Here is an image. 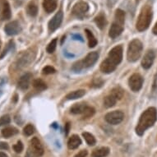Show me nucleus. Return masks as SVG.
<instances>
[{"instance_id":"nucleus-5","label":"nucleus","mask_w":157,"mask_h":157,"mask_svg":"<svg viewBox=\"0 0 157 157\" xmlns=\"http://www.w3.org/2000/svg\"><path fill=\"white\" fill-rule=\"evenodd\" d=\"M36 57V53L32 51L31 49H28L21 54V56L18 57L17 66L18 68H22V67H27L33 62L34 59Z\"/></svg>"},{"instance_id":"nucleus-14","label":"nucleus","mask_w":157,"mask_h":157,"mask_svg":"<svg viewBox=\"0 0 157 157\" xmlns=\"http://www.w3.org/2000/svg\"><path fill=\"white\" fill-rule=\"evenodd\" d=\"M1 6V10H0V18L1 20H8L12 17V12H11L10 4L8 1L3 0Z\"/></svg>"},{"instance_id":"nucleus-3","label":"nucleus","mask_w":157,"mask_h":157,"mask_svg":"<svg viewBox=\"0 0 157 157\" xmlns=\"http://www.w3.org/2000/svg\"><path fill=\"white\" fill-rule=\"evenodd\" d=\"M143 45L141 40L138 39H134L128 44L127 58L129 62L134 63L139 59L142 54Z\"/></svg>"},{"instance_id":"nucleus-42","label":"nucleus","mask_w":157,"mask_h":157,"mask_svg":"<svg viewBox=\"0 0 157 157\" xmlns=\"http://www.w3.org/2000/svg\"><path fill=\"white\" fill-rule=\"evenodd\" d=\"M8 145L6 142H0V150H8Z\"/></svg>"},{"instance_id":"nucleus-41","label":"nucleus","mask_w":157,"mask_h":157,"mask_svg":"<svg viewBox=\"0 0 157 157\" xmlns=\"http://www.w3.org/2000/svg\"><path fill=\"white\" fill-rule=\"evenodd\" d=\"M88 152L86 150H82L81 151H79L77 153L74 157H86L87 155Z\"/></svg>"},{"instance_id":"nucleus-46","label":"nucleus","mask_w":157,"mask_h":157,"mask_svg":"<svg viewBox=\"0 0 157 157\" xmlns=\"http://www.w3.org/2000/svg\"><path fill=\"white\" fill-rule=\"evenodd\" d=\"M72 37H73V38H77V40H81L82 41H83L82 38V36H77V35H73V36H72Z\"/></svg>"},{"instance_id":"nucleus-16","label":"nucleus","mask_w":157,"mask_h":157,"mask_svg":"<svg viewBox=\"0 0 157 157\" xmlns=\"http://www.w3.org/2000/svg\"><path fill=\"white\" fill-rule=\"evenodd\" d=\"M116 67H117V66L113 64V63H111V61L109 59H106L105 60H104L101 64V72H104V73H106V74L113 72L116 69Z\"/></svg>"},{"instance_id":"nucleus-47","label":"nucleus","mask_w":157,"mask_h":157,"mask_svg":"<svg viewBox=\"0 0 157 157\" xmlns=\"http://www.w3.org/2000/svg\"><path fill=\"white\" fill-rule=\"evenodd\" d=\"M0 157H8V155L5 154L4 152H0Z\"/></svg>"},{"instance_id":"nucleus-23","label":"nucleus","mask_w":157,"mask_h":157,"mask_svg":"<svg viewBox=\"0 0 157 157\" xmlns=\"http://www.w3.org/2000/svg\"><path fill=\"white\" fill-rule=\"evenodd\" d=\"M18 133V130L15 128L14 127H8L2 130V135L5 138H9L11 136H14L16 134Z\"/></svg>"},{"instance_id":"nucleus-20","label":"nucleus","mask_w":157,"mask_h":157,"mask_svg":"<svg viewBox=\"0 0 157 157\" xmlns=\"http://www.w3.org/2000/svg\"><path fill=\"white\" fill-rule=\"evenodd\" d=\"M95 22L99 28L101 30H103L107 25V19H106L105 15L102 13L98 14L95 17Z\"/></svg>"},{"instance_id":"nucleus-45","label":"nucleus","mask_w":157,"mask_h":157,"mask_svg":"<svg viewBox=\"0 0 157 157\" xmlns=\"http://www.w3.org/2000/svg\"><path fill=\"white\" fill-rule=\"evenodd\" d=\"M26 157H36V156H35V155H33V153H32V152H31V151H30V150H29L28 152L26 153Z\"/></svg>"},{"instance_id":"nucleus-8","label":"nucleus","mask_w":157,"mask_h":157,"mask_svg":"<svg viewBox=\"0 0 157 157\" xmlns=\"http://www.w3.org/2000/svg\"><path fill=\"white\" fill-rule=\"evenodd\" d=\"M124 113L120 110H114L112 112H109L105 115V119L106 122L112 125H117L119 124L123 120H124Z\"/></svg>"},{"instance_id":"nucleus-18","label":"nucleus","mask_w":157,"mask_h":157,"mask_svg":"<svg viewBox=\"0 0 157 157\" xmlns=\"http://www.w3.org/2000/svg\"><path fill=\"white\" fill-rule=\"evenodd\" d=\"M58 6V0H44L43 8L47 13H51L55 11Z\"/></svg>"},{"instance_id":"nucleus-10","label":"nucleus","mask_w":157,"mask_h":157,"mask_svg":"<svg viewBox=\"0 0 157 157\" xmlns=\"http://www.w3.org/2000/svg\"><path fill=\"white\" fill-rule=\"evenodd\" d=\"M30 151L36 157H40L44 154V148L42 146L41 142L37 137H33L30 142Z\"/></svg>"},{"instance_id":"nucleus-22","label":"nucleus","mask_w":157,"mask_h":157,"mask_svg":"<svg viewBox=\"0 0 157 157\" xmlns=\"http://www.w3.org/2000/svg\"><path fill=\"white\" fill-rule=\"evenodd\" d=\"M109 153V149L108 147H101L99 149H95L91 153L92 157H105Z\"/></svg>"},{"instance_id":"nucleus-26","label":"nucleus","mask_w":157,"mask_h":157,"mask_svg":"<svg viewBox=\"0 0 157 157\" xmlns=\"http://www.w3.org/2000/svg\"><path fill=\"white\" fill-rule=\"evenodd\" d=\"M114 17H115L116 22H118L122 26H124V22H125V13L124 11L121 10V9H117L115 11Z\"/></svg>"},{"instance_id":"nucleus-27","label":"nucleus","mask_w":157,"mask_h":157,"mask_svg":"<svg viewBox=\"0 0 157 157\" xmlns=\"http://www.w3.org/2000/svg\"><path fill=\"white\" fill-rule=\"evenodd\" d=\"M85 32L86 34L88 39V44L90 48H94V47L97 44V40L95 37V36L93 35V33L90 31H89L88 29H86Z\"/></svg>"},{"instance_id":"nucleus-24","label":"nucleus","mask_w":157,"mask_h":157,"mask_svg":"<svg viewBox=\"0 0 157 157\" xmlns=\"http://www.w3.org/2000/svg\"><path fill=\"white\" fill-rule=\"evenodd\" d=\"M85 90H74V91H72V92H70L69 94H67L66 98H67V100H77V99H79V98L82 97L83 95H85Z\"/></svg>"},{"instance_id":"nucleus-32","label":"nucleus","mask_w":157,"mask_h":157,"mask_svg":"<svg viewBox=\"0 0 157 157\" xmlns=\"http://www.w3.org/2000/svg\"><path fill=\"white\" fill-rule=\"evenodd\" d=\"M57 42H58V40H57V39H54V40H52V41L48 44V46H47L46 48V50L49 54L54 53L55 49H56Z\"/></svg>"},{"instance_id":"nucleus-36","label":"nucleus","mask_w":157,"mask_h":157,"mask_svg":"<svg viewBox=\"0 0 157 157\" xmlns=\"http://www.w3.org/2000/svg\"><path fill=\"white\" fill-rule=\"evenodd\" d=\"M13 45H14V42H13V40H10V41H9V43L8 44V45H7V47H6L5 49H4V50L3 51L2 54L0 55V59H3V57L5 56L6 54H8V51L13 49Z\"/></svg>"},{"instance_id":"nucleus-48","label":"nucleus","mask_w":157,"mask_h":157,"mask_svg":"<svg viewBox=\"0 0 157 157\" xmlns=\"http://www.w3.org/2000/svg\"><path fill=\"white\" fill-rule=\"evenodd\" d=\"M0 48H1V40H0Z\"/></svg>"},{"instance_id":"nucleus-15","label":"nucleus","mask_w":157,"mask_h":157,"mask_svg":"<svg viewBox=\"0 0 157 157\" xmlns=\"http://www.w3.org/2000/svg\"><path fill=\"white\" fill-rule=\"evenodd\" d=\"M124 31V26H122L118 22L114 21L112 25H111L109 31V36L111 39H115L119 37Z\"/></svg>"},{"instance_id":"nucleus-43","label":"nucleus","mask_w":157,"mask_h":157,"mask_svg":"<svg viewBox=\"0 0 157 157\" xmlns=\"http://www.w3.org/2000/svg\"><path fill=\"white\" fill-rule=\"evenodd\" d=\"M70 131V123H67L65 124V134L67 135Z\"/></svg>"},{"instance_id":"nucleus-28","label":"nucleus","mask_w":157,"mask_h":157,"mask_svg":"<svg viewBox=\"0 0 157 157\" xmlns=\"http://www.w3.org/2000/svg\"><path fill=\"white\" fill-rule=\"evenodd\" d=\"M33 86L36 90H39V91L44 90L47 88L46 83L44 82L43 80H41V79H36V80L34 81Z\"/></svg>"},{"instance_id":"nucleus-7","label":"nucleus","mask_w":157,"mask_h":157,"mask_svg":"<svg viewBox=\"0 0 157 157\" xmlns=\"http://www.w3.org/2000/svg\"><path fill=\"white\" fill-rule=\"evenodd\" d=\"M128 85L132 91L134 92L139 91L143 85V77L138 73H134L129 78Z\"/></svg>"},{"instance_id":"nucleus-9","label":"nucleus","mask_w":157,"mask_h":157,"mask_svg":"<svg viewBox=\"0 0 157 157\" xmlns=\"http://www.w3.org/2000/svg\"><path fill=\"white\" fill-rule=\"evenodd\" d=\"M89 10V5L86 2H78L73 6L72 13L77 18L82 19Z\"/></svg>"},{"instance_id":"nucleus-44","label":"nucleus","mask_w":157,"mask_h":157,"mask_svg":"<svg viewBox=\"0 0 157 157\" xmlns=\"http://www.w3.org/2000/svg\"><path fill=\"white\" fill-rule=\"evenodd\" d=\"M152 32H153V34H155V35H156L157 36V22L154 26L153 29H152Z\"/></svg>"},{"instance_id":"nucleus-33","label":"nucleus","mask_w":157,"mask_h":157,"mask_svg":"<svg viewBox=\"0 0 157 157\" xmlns=\"http://www.w3.org/2000/svg\"><path fill=\"white\" fill-rule=\"evenodd\" d=\"M94 113H95V109L92 108V107H90V106H87L85 111H84V113H82L83 118H85V119L90 118Z\"/></svg>"},{"instance_id":"nucleus-13","label":"nucleus","mask_w":157,"mask_h":157,"mask_svg":"<svg viewBox=\"0 0 157 157\" xmlns=\"http://www.w3.org/2000/svg\"><path fill=\"white\" fill-rule=\"evenodd\" d=\"M155 59V53L153 49H150L145 54L142 60V67L144 69H149L153 65V63Z\"/></svg>"},{"instance_id":"nucleus-21","label":"nucleus","mask_w":157,"mask_h":157,"mask_svg":"<svg viewBox=\"0 0 157 157\" xmlns=\"http://www.w3.org/2000/svg\"><path fill=\"white\" fill-rule=\"evenodd\" d=\"M87 106V105L85 103L75 104L70 109V112L72 114H82Z\"/></svg>"},{"instance_id":"nucleus-11","label":"nucleus","mask_w":157,"mask_h":157,"mask_svg":"<svg viewBox=\"0 0 157 157\" xmlns=\"http://www.w3.org/2000/svg\"><path fill=\"white\" fill-rule=\"evenodd\" d=\"M63 19V14L62 11H59L55 14V15L51 18V20L49 21L48 24V27H49V31L50 32H54L56 31L57 29L59 28L62 23Z\"/></svg>"},{"instance_id":"nucleus-2","label":"nucleus","mask_w":157,"mask_h":157,"mask_svg":"<svg viewBox=\"0 0 157 157\" xmlns=\"http://www.w3.org/2000/svg\"><path fill=\"white\" fill-rule=\"evenodd\" d=\"M152 18H153V11L151 6L147 4L144 7H142L136 21V30L140 32L147 30L151 23Z\"/></svg>"},{"instance_id":"nucleus-29","label":"nucleus","mask_w":157,"mask_h":157,"mask_svg":"<svg viewBox=\"0 0 157 157\" xmlns=\"http://www.w3.org/2000/svg\"><path fill=\"white\" fill-rule=\"evenodd\" d=\"M26 13L29 16H31L32 17H36L38 13V8L37 6L33 3H30L26 7Z\"/></svg>"},{"instance_id":"nucleus-4","label":"nucleus","mask_w":157,"mask_h":157,"mask_svg":"<svg viewBox=\"0 0 157 157\" xmlns=\"http://www.w3.org/2000/svg\"><path fill=\"white\" fill-rule=\"evenodd\" d=\"M99 58V54L97 52H90V54H88L84 59L82 61L75 63L72 66V70L75 72H80L84 68H88L95 64Z\"/></svg>"},{"instance_id":"nucleus-19","label":"nucleus","mask_w":157,"mask_h":157,"mask_svg":"<svg viewBox=\"0 0 157 157\" xmlns=\"http://www.w3.org/2000/svg\"><path fill=\"white\" fill-rule=\"evenodd\" d=\"M82 144V140L78 135H72L67 142V147L70 150L77 149Z\"/></svg>"},{"instance_id":"nucleus-38","label":"nucleus","mask_w":157,"mask_h":157,"mask_svg":"<svg viewBox=\"0 0 157 157\" xmlns=\"http://www.w3.org/2000/svg\"><path fill=\"white\" fill-rule=\"evenodd\" d=\"M23 144H22V142H21V141L17 142V144L13 146V149H14L15 152H17V153H21V152L23 151Z\"/></svg>"},{"instance_id":"nucleus-34","label":"nucleus","mask_w":157,"mask_h":157,"mask_svg":"<svg viewBox=\"0 0 157 157\" xmlns=\"http://www.w3.org/2000/svg\"><path fill=\"white\" fill-rule=\"evenodd\" d=\"M34 131H35V129L31 124H27L23 129V132L26 136H31L34 133Z\"/></svg>"},{"instance_id":"nucleus-30","label":"nucleus","mask_w":157,"mask_h":157,"mask_svg":"<svg viewBox=\"0 0 157 157\" xmlns=\"http://www.w3.org/2000/svg\"><path fill=\"white\" fill-rule=\"evenodd\" d=\"M82 136L84 137V139H85V141L89 146H94L96 143V140H95V136L90 132H83Z\"/></svg>"},{"instance_id":"nucleus-39","label":"nucleus","mask_w":157,"mask_h":157,"mask_svg":"<svg viewBox=\"0 0 157 157\" xmlns=\"http://www.w3.org/2000/svg\"><path fill=\"white\" fill-rule=\"evenodd\" d=\"M104 84V81L101 79V78H95L93 80V82H92V85L91 86L93 87H101Z\"/></svg>"},{"instance_id":"nucleus-25","label":"nucleus","mask_w":157,"mask_h":157,"mask_svg":"<svg viewBox=\"0 0 157 157\" xmlns=\"http://www.w3.org/2000/svg\"><path fill=\"white\" fill-rule=\"evenodd\" d=\"M118 101V100L116 99L114 96L109 94V95H107L105 99H104V105L106 108H111L113 106L115 105L116 102Z\"/></svg>"},{"instance_id":"nucleus-35","label":"nucleus","mask_w":157,"mask_h":157,"mask_svg":"<svg viewBox=\"0 0 157 157\" xmlns=\"http://www.w3.org/2000/svg\"><path fill=\"white\" fill-rule=\"evenodd\" d=\"M11 122L10 116L6 114V115H3L0 118V127L6 125V124H9Z\"/></svg>"},{"instance_id":"nucleus-12","label":"nucleus","mask_w":157,"mask_h":157,"mask_svg":"<svg viewBox=\"0 0 157 157\" xmlns=\"http://www.w3.org/2000/svg\"><path fill=\"white\" fill-rule=\"evenodd\" d=\"M4 31L8 36H16L21 31L20 23L17 21H13L8 23L4 26Z\"/></svg>"},{"instance_id":"nucleus-40","label":"nucleus","mask_w":157,"mask_h":157,"mask_svg":"<svg viewBox=\"0 0 157 157\" xmlns=\"http://www.w3.org/2000/svg\"><path fill=\"white\" fill-rule=\"evenodd\" d=\"M6 83H7V79L3 78V77H1V78H0V97L3 95V87H4V86H5Z\"/></svg>"},{"instance_id":"nucleus-37","label":"nucleus","mask_w":157,"mask_h":157,"mask_svg":"<svg viewBox=\"0 0 157 157\" xmlns=\"http://www.w3.org/2000/svg\"><path fill=\"white\" fill-rule=\"evenodd\" d=\"M42 72H43V74L49 75L54 73V72H56V70L54 69V67H51V66H46V67H44L43 68Z\"/></svg>"},{"instance_id":"nucleus-17","label":"nucleus","mask_w":157,"mask_h":157,"mask_svg":"<svg viewBox=\"0 0 157 157\" xmlns=\"http://www.w3.org/2000/svg\"><path fill=\"white\" fill-rule=\"evenodd\" d=\"M31 80V73H26L23 76L20 77V79L18 81L17 86L18 88H20L21 90H26L30 86V82Z\"/></svg>"},{"instance_id":"nucleus-31","label":"nucleus","mask_w":157,"mask_h":157,"mask_svg":"<svg viewBox=\"0 0 157 157\" xmlns=\"http://www.w3.org/2000/svg\"><path fill=\"white\" fill-rule=\"evenodd\" d=\"M110 94L119 101V100H121L123 96H124V90L121 87L117 86V87H114L113 90H111Z\"/></svg>"},{"instance_id":"nucleus-1","label":"nucleus","mask_w":157,"mask_h":157,"mask_svg":"<svg viewBox=\"0 0 157 157\" xmlns=\"http://www.w3.org/2000/svg\"><path fill=\"white\" fill-rule=\"evenodd\" d=\"M157 120V110L155 107H150L140 116L139 121L136 127V133L142 136L147 129L151 128Z\"/></svg>"},{"instance_id":"nucleus-6","label":"nucleus","mask_w":157,"mask_h":157,"mask_svg":"<svg viewBox=\"0 0 157 157\" xmlns=\"http://www.w3.org/2000/svg\"><path fill=\"white\" fill-rule=\"evenodd\" d=\"M107 59L110 60L111 63H113V64L118 66L123 59V47L121 45L113 47L109 53Z\"/></svg>"}]
</instances>
